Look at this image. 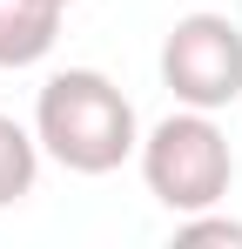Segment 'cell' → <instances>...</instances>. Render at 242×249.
I'll use <instances>...</instances> for the list:
<instances>
[{
  "instance_id": "277c9868",
  "label": "cell",
  "mask_w": 242,
  "mask_h": 249,
  "mask_svg": "<svg viewBox=\"0 0 242 249\" xmlns=\"http://www.w3.org/2000/svg\"><path fill=\"white\" fill-rule=\"evenodd\" d=\"M61 14L54 0H0V68H34L61 41Z\"/></svg>"
},
{
  "instance_id": "8992f818",
  "label": "cell",
  "mask_w": 242,
  "mask_h": 249,
  "mask_svg": "<svg viewBox=\"0 0 242 249\" xmlns=\"http://www.w3.org/2000/svg\"><path fill=\"white\" fill-rule=\"evenodd\" d=\"M175 243H222V249H242V222H229V215H208V209H195V215H182L175 222Z\"/></svg>"
},
{
  "instance_id": "5b68a950",
  "label": "cell",
  "mask_w": 242,
  "mask_h": 249,
  "mask_svg": "<svg viewBox=\"0 0 242 249\" xmlns=\"http://www.w3.org/2000/svg\"><path fill=\"white\" fill-rule=\"evenodd\" d=\"M40 182V142L34 128H20L14 115H0V209L27 202Z\"/></svg>"
},
{
  "instance_id": "7a4b0ae2",
  "label": "cell",
  "mask_w": 242,
  "mask_h": 249,
  "mask_svg": "<svg viewBox=\"0 0 242 249\" xmlns=\"http://www.w3.org/2000/svg\"><path fill=\"white\" fill-rule=\"evenodd\" d=\"M141 162V182L168 215H195V209H215L236 182V148L229 135L215 128L208 108H175L168 122H155L135 148Z\"/></svg>"
},
{
  "instance_id": "6da1fadb",
  "label": "cell",
  "mask_w": 242,
  "mask_h": 249,
  "mask_svg": "<svg viewBox=\"0 0 242 249\" xmlns=\"http://www.w3.org/2000/svg\"><path fill=\"white\" fill-rule=\"evenodd\" d=\"M34 142L68 175H115L141 148V122L101 68H61L34 94Z\"/></svg>"
},
{
  "instance_id": "52a82bcc",
  "label": "cell",
  "mask_w": 242,
  "mask_h": 249,
  "mask_svg": "<svg viewBox=\"0 0 242 249\" xmlns=\"http://www.w3.org/2000/svg\"><path fill=\"white\" fill-rule=\"evenodd\" d=\"M54 7H74V0H54Z\"/></svg>"
},
{
  "instance_id": "3957f363",
  "label": "cell",
  "mask_w": 242,
  "mask_h": 249,
  "mask_svg": "<svg viewBox=\"0 0 242 249\" xmlns=\"http://www.w3.org/2000/svg\"><path fill=\"white\" fill-rule=\"evenodd\" d=\"M161 88L175 94V108H236L242 101V27L229 14H182L161 41Z\"/></svg>"
}]
</instances>
